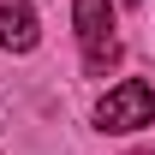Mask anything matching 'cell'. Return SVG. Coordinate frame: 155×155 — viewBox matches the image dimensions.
<instances>
[{
    "label": "cell",
    "instance_id": "3",
    "mask_svg": "<svg viewBox=\"0 0 155 155\" xmlns=\"http://www.w3.org/2000/svg\"><path fill=\"white\" fill-rule=\"evenodd\" d=\"M72 24H78L84 42H107V36H114V6H107V0H78V6H72Z\"/></svg>",
    "mask_w": 155,
    "mask_h": 155
},
{
    "label": "cell",
    "instance_id": "1",
    "mask_svg": "<svg viewBox=\"0 0 155 155\" xmlns=\"http://www.w3.org/2000/svg\"><path fill=\"white\" fill-rule=\"evenodd\" d=\"M101 131H137V125H149L155 119V90L143 84V78H125L119 90H107L101 96Z\"/></svg>",
    "mask_w": 155,
    "mask_h": 155
},
{
    "label": "cell",
    "instance_id": "4",
    "mask_svg": "<svg viewBox=\"0 0 155 155\" xmlns=\"http://www.w3.org/2000/svg\"><path fill=\"white\" fill-rule=\"evenodd\" d=\"M84 66H90V72L119 66V42H114V36H107V42H84Z\"/></svg>",
    "mask_w": 155,
    "mask_h": 155
},
{
    "label": "cell",
    "instance_id": "2",
    "mask_svg": "<svg viewBox=\"0 0 155 155\" xmlns=\"http://www.w3.org/2000/svg\"><path fill=\"white\" fill-rule=\"evenodd\" d=\"M0 48H12V54L36 48V12L30 6H0Z\"/></svg>",
    "mask_w": 155,
    "mask_h": 155
}]
</instances>
